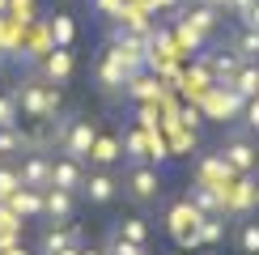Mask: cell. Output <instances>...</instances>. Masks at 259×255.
<instances>
[{
	"label": "cell",
	"instance_id": "obj_1",
	"mask_svg": "<svg viewBox=\"0 0 259 255\" xmlns=\"http://www.w3.org/2000/svg\"><path fill=\"white\" fill-rule=\"evenodd\" d=\"M13 98H17V106H21V115H26V119H56L60 106H64L60 85H51V81H42V77L21 81L17 90H13Z\"/></svg>",
	"mask_w": 259,
	"mask_h": 255
},
{
	"label": "cell",
	"instance_id": "obj_2",
	"mask_svg": "<svg viewBox=\"0 0 259 255\" xmlns=\"http://www.w3.org/2000/svg\"><path fill=\"white\" fill-rule=\"evenodd\" d=\"M200 221H204V212L191 204L187 196L175 200V204H170V212H166V230H170V238H175L179 247H200V238H196Z\"/></svg>",
	"mask_w": 259,
	"mask_h": 255
},
{
	"label": "cell",
	"instance_id": "obj_3",
	"mask_svg": "<svg viewBox=\"0 0 259 255\" xmlns=\"http://www.w3.org/2000/svg\"><path fill=\"white\" fill-rule=\"evenodd\" d=\"M200 106L212 115V119L225 123V119H234V115L246 106V98L234 90V85H208V90H204V98H200Z\"/></svg>",
	"mask_w": 259,
	"mask_h": 255
},
{
	"label": "cell",
	"instance_id": "obj_4",
	"mask_svg": "<svg viewBox=\"0 0 259 255\" xmlns=\"http://www.w3.org/2000/svg\"><path fill=\"white\" fill-rule=\"evenodd\" d=\"M123 187H127V196H132L136 204H157V196H161V175H157L153 166L136 162L132 170H127Z\"/></svg>",
	"mask_w": 259,
	"mask_h": 255
},
{
	"label": "cell",
	"instance_id": "obj_5",
	"mask_svg": "<svg viewBox=\"0 0 259 255\" xmlns=\"http://www.w3.org/2000/svg\"><path fill=\"white\" fill-rule=\"evenodd\" d=\"M81 238H85V230L77 221H51V226L42 230V238H38V255H56V251L81 247Z\"/></svg>",
	"mask_w": 259,
	"mask_h": 255
},
{
	"label": "cell",
	"instance_id": "obj_6",
	"mask_svg": "<svg viewBox=\"0 0 259 255\" xmlns=\"http://www.w3.org/2000/svg\"><path fill=\"white\" fill-rule=\"evenodd\" d=\"M221 157L238 170V175H251L255 162H259V153H255V145H251V136H246V132H230V136H225Z\"/></svg>",
	"mask_w": 259,
	"mask_h": 255
},
{
	"label": "cell",
	"instance_id": "obj_7",
	"mask_svg": "<svg viewBox=\"0 0 259 255\" xmlns=\"http://www.w3.org/2000/svg\"><path fill=\"white\" fill-rule=\"evenodd\" d=\"M85 183V162H72V157H51V183L47 187H60V191H72L77 196Z\"/></svg>",
	"mask_w": 259,
	"mask_h": 255
},
{
	"label": "cell",
	"instance_id": "obj_8",
	"mask_svg": "<svg viewBox=\"0 0 259 255\" xmlns=\"http://www.w3.org/2000/svg\"><path fill=\"white\" fill-rule=\"evenodd\" d=\"M81 191H85L90 204H111V200L119 196V179H115L111 170H90L85 183H81Z\"/></svg>",
	"mask_w": 259,
	"mask_h": 255
},
{
	"label": "cell",
	"instance_id": "obj_9",
	"mask_svg": "<svg viewBox=\"0 0 259 255\" xmlns=\"http://www.w3.org/2000/svg\"><path fill=\"white\" fill-rule=\"evenodd\" d=\"M234 179H238V170H234L230 162H225L221 153H208V157H200V166H196V183L225 187V183H234Z\"/></svg>",
	"mask_w": 259,
	"mask_h": 255
},
{
	"label": "cell",
	"instance_id": "obj_10",
	"mask_svg": "<svg viewBox=\"0 0 259 255\" xmlns=\"http://www.w3.org/2000/svg\"><path fill=\"white\" fill-rule=\"evenodd\" d=\"M38 77L51 81V85H64V81L72 77V51L68 47H51L47 56L38 60Z\"/></svg>",
	"mask_w": 259,
	"mask_h": 255
},
{
	"label": "cell",
	"instance_id": "obj_11",
	"mask_svg": "<svg viewBox=\"0 0 259 255\" xmlns=\"http://www.w3.org/2000/svg\"><path fill=\"white\" fill-rule=\"evenodd\" d=\"M123 157V145H119V136H111V132H98L94 136V145H90V157H85V162H90L94 170H111L115 162H119Z\"/></svg>",
	"mask_w": 259,
	"mask_h": 255
},
{
	"label": "cell",
	"instance_id": "obj_12",
	"mask_svg": "<svg viewBox=\"0 0 259 255\" xmlns=\"http://www.w3.org/2000/svg\"><path fill=\"white\" fill-rule=\"evenodd\" d=\"M17 175H21V187H47L51 183V153H26L21 157V166H17Z\"/></svg>",
	"mask_w": 259,
	"mask_h": 255
},
{
	"label": "cell",
	"instance_id": "obj_13",
	"mask_svg": "<svg viewBox=\"0 0 259 255\" xmlns=\"http://www.w3.org/2000/svg\"><path fill=\"white\" fill-rule=\"evenodd\" d=\"M72 208H77V196L60 187H42V217L47 221H72Z\"/></svg>",
	"mask_w": 259,
	"mask_h": 255
},
{
	"label": "cell",
	"instance_id": "obj_14",
	"mask_svg": "<svg viewBox=\"0 0 259 255\" xmlns=\"http://www.w3.org/2000/svg\"><path fill=\"white\" fill-rule=\"evenodd\" d=\"M5 204L13 208L21 221H30V217H42V191H38V187H17L13 196L5 200Z\"/></svg>",
	"mask_w": 259,
	"mask_h": 255
},
{
	"label": "cell",
	"instance_id": "obj_15",
	"mask_svg": "<svg viewBox=\"0 0 259 255\" xmlns=\"http://www.w3.org/2000/svg\"><path fill=\"white\" fill-rule=\"evenodd\" d=\"M187 200L196 204L204 217H225L221 212V187H208V183H191L187 187Z\"/></svg>",
	"mask_w": 259,
	"mask_h": 255
},
{
	"label": "cell",
	"instance_id": "obj_16",
	"mask_svg": "<svg viewBox=\"0 0 259 255\" xmlns=\"http://www.w3.org/2000/svg\"><path fill=\"white\" fill-rule=\"evenodd\" d=\"M123 90H127V98H136V102H157V98H161V81H157V72H153V77H149V72H132Z\"/></svg>",
	"mask_w": 259,
	"mask_h": 255
},
{
	"label": "cell",
	"instance_id": "obj_17",
	"mask_svg": "<svg viewBox=\"0 0 259 255\" xmlns=\"http://www.w3.org/2000/svg\"><path fill=\"white\" fill-rule=\"evenodd\" d=\"M127 77H132V72H127L123 68V64L119 60H115L111 56V51H106V56H102V64H98V81H102V90H123V85H127Z\"/></svg>",
	"mask_w": 259,
	"mask_h": 255
},
{
	"label": "cell",
	"instance_id": "obj_18",
	"mask_svg": "<svg viewBox=\"0 0 259 255\" xmlns=\"http://www.w3.org/2000/svg\"><path fill=\"white\" fill-rule=\"evenodd\" d=\"M111 234H119V238L145 247V242H149V221H145V217H119V221L111 226Z\"/></svg>",
	"mask_w": 259,
	"mask_h": 255
},
{
	"label": "cell",
	"instance_id": "obj_19",
	"mask_svg": "<svg viewBox=\"0 0 259 255\" xmlns=\"http://www.w3.org/2000/svg\"><path fill=\"white\" fill-rule=\"evenodd\" d=\"M230 51L242 64H259V30H238V38L230 42Z\"/></svg>",
	"mask_w": 259,
	"mask_h": 255
},
{
	"label": "cell",
	"instance_id": "obj_20",
	"mask_svg": "<svg viewBox=\"0 0 259 255\" xmlns=\"http://www.w3.org/2000/svg\"><path fill=\"white\" fill-rule=\"evenodd\" d=\"M217 9H208V5H200L196 0V9H187V13H183V21H187L191 30H200V34H212V30H217Z\"/></svg>",
	"mask_w": 259,
	"mask_h": 255
},
{
	"label": "cell",
	"instance_id": "obj_21",
	"mask_svg": "<svg viewBox=\"0 0 259 255\" xmlns=\"http://www.w3.org/2000/svg\"><path fill=\"white\" fill-rule=\"evenodd\" d=\"M230 85L242 94V98H259V64H238V72H234Z\"/></svg>",
	"mask_w": 259,
	"mask_h": 255
},
{
	"label": "cell",
	"instance_id": "obj_22",
	"mask_svg": "<svg viewBox=\"0 0 259 255\" xmlns=\"http://www.w3.org/2000/svg\"><path fill=\"white\" fill-rule=\"evenodd\" d=\"M238 251L242 255H259V217H242V226H238Z\"/></svg>",
	"mask_w": 259,
	"mask_h": 255
},
{
	"label": "cell",
	"instance_id": "obj_23",
	"mask_svg": "<svg viewBox=\"0 0 259 255\" xmlns=\"http://www.w3.org/2000/svg\"><path fill=\"white\" fill-rule=\"evenodd\" d=\"M47 30H51V47H68L72 34H77V26H72V17H68V13H56Z\"/></svg>",
	"mask_w": 259,
	"mask_h": 255
},
{
	"label": "cell",
	"instance_id": "obj_24",
	"mask_svg": "<svg viewBox=\"0 0 259 255\" xmlns=\"http://www.w3.org/2000/svg\"><path fill=\"white\" fill-rule=\"evenodd\" d=\"M26 153V132L21 128H0V157Z\"/></svg>",
	"mask_w": 259,
	"mask_h": 255
},
{
	"label": "cell",
	"instance_id": "obj_25",
	"mask_svg": "<svg viewBox=\"0 0 259 255\" xmlns=\"http://www.w3.org/2000/svg\"><path fill=\"white\" fill-rule=\"evenodd\" d=\"M175 47H179V51H196V47H204V34H200V30H191L187 21H179V30H175Z\"/></svg>",
	"mask_w": 259,
	"mask_h": 255
},
{
	"label": "cell",
	"instance_id": "obj_26",
	"mask_svg": "<svg viewBox=\"0 0 259 255\" xmlns=\"http://www.w3.org/2000/svg\"><path fill=\"white\" fill-rule=\"evenodd\" d=\"M102 255H145V247H140V242L119 238V234H111V238H106V247H102Z\"/></svg>",
	"mask_w": 259,
	"mask_h": 255
},
{
	"label": "cell",
	"instance_id": "obj_27",
	"mask_svg": "<svg viewBox=\"0 0 259 255\" xmlns=\"http://www.w3.org/2000/svg\"><path fill=\"white\" fill-rule=\"evenodd\" d=\"M17 187H21V175H17V166H5V162H0V204H5V200L13 196Z\"/></svg>",
	"mask_w": 259,
	"mask_h": 255
},
{
	"label": "cell",
	"instance_id": "obj_28",
	"mask_svg": "<svg viewBox=\"0 0 259 255\" xmlns=\"http://www.w3.org/2000/svg\"><path fill=\"white\" fill-rule=\"evenodd\" d=\"M17 115H21V106L13 98V90L0 94V128H17Z\"/></svg>",
	"mask_w": 259,
	"mask_h": 255
},
{
	"label": "cell",
	"instance_id": "obj_29",
	"mask_svg": "<svg viewBox=\"0 0 259 255\" xmlns=\"http://www.w3.org/2000/svg\"><path fill=\"white\" fill-rule=\"evenodd\" d=\"M221 234H225V221L221 217H204L200 230H196V238L200 242H221Z\"/></svg>",
	"mask_w": 259,
	"mask_h": 255
},
{
	"label": "cell",
	"instance_id": "obj_30",
	"mask_svg": "<svg viewBox=\"0 0 259 255\" xmlns=\"http://www.w3.org/2000/svg\"><path fill=\"white\" fill-rule=\"evenodd\" d=\"M246 132H259V98H246Z\"/></svg>",
	"mask_w": 259,
	"mask_h": 255
},
{
	"label": "cell",
	"instance_id": "obj_31",
	"mask_svg": "<svg viewBox=\"0 0 259 255\" xmlns=\"http://www.w3.org/2000/svg\"><path fill=\"white\" fill-rule=\"evenodd\" d=\"M123 5H127V0H98V13H106V17H119V13H123Z\"/></svg>",
	"mask_w": 259,
	"mask_h": 255
},
{
	"label": "cell",
	"instance_id": "obj_32",
	"mask_svg": "<svg viewBox=\"0 0 259 255\" xmlns=\"http://www.w3.org/2000/svg\"><path fill=\"white\" fill-rule=\"evenodd\" d=\"M238 21H242V30H259V0H255L251 9H246V13H242Z\"/></svg>",
	"mask_w": 259,
	"mask_h": 255
},
{
	"label": "cell",
	"instance_id": "obj_33",
	"mask_svg": "<svg viewBox=\"0 0 259 255\" xmlns=\"http://www.w3.org/2000/svg\"><path fill=\"white\" fill-rule=\"evenodd\" d=\"M17 242H21V230H0V251L17 247Z\"/></svg>",
	"mask_w": 259,
	"mask_h": 255
},
{
	"label": "cell",
	"instance_id": "obj_34",
	"mask_svg": "<svg viewBox=\"0 0 259 255\" xmlns=\"http://www.w3.org/2000/svg\"><path fill=\"white\" fill-rule=\"evenodd\" d=\"M251 5H255V0H230V13H234V17H242Z\"/></svg>",
	"mask_w": 259,
	"mask_h": 255
},
{
	"label": "cell",
	"instance_id": "obj_35",
	"mask_svg": "<svg viewBox=\"0 0 259 255\" xmlns=\"http://www.w3.org/2000/svg\"><path fill=\"white\" fill-rule=\"evenodd\" d=\"M200 5H208V9H217V13H230V0H200Z\"/></svg>",
	"mask_w": 259,
	"mask_h": 255
},
{
	"label": "cell",
	"instance_id": "obj_36",
	"mask_svg": "<svg viewBox=\"0 0 259 255\" xmlns=\"http://www.w3.org/2000/svg\"><path fill=\"white\" fill-rule=\"evenodd\" d=\"M0 255H34V251H26V247H21V242H17V247H9V251H0Z\"/></svg>",
	"mask_w": 259,
	"mask_h": 255
},
{
	"label": "cell",
	"instance_id": "obj_37",
	"mask_svg": "<svg viewBox=\"0 0 259 255\" xmlns=\"http://www.w3.org/2000/svg\"><path fill=\"white\" fill-rule=\"evenodd\" d=\"M251 200H255V204H259V183H251Z\"/></svg>",
	"mask_w": 259,
	"mask_h": 255
},
{
	"label": "cell",
	"instance_id": "obj_38",
	"mask_svg": "<svg viewBox=\"0 0 259 255\" xmlns=\"http://www.w3.org/2000/svg\"><path fill=\"white\" fill-rule=\"evenodd\" d=\"M56 255H81V247H68V251H56Z\"/></svg>",
	"mask_w": 259,
	"mask_h": 255
},
{
	"label": "cell",
	"instance_id": "obj_39",
	"mask_svg": "<svg viewBox=\"0 0 259 255\" xmlns=\"http://www.w3.org/2000/svg\"><path fill=\"white\" fill-rule=\"evenodd\" d=\"M81 255H102V251H85V247H81Z\"/></svg>",
	"mask_w": 259,
	"mask_h": 255
},
{
	"label": "cell",
	"instance_id": "obj_40",
	"mask_svg": "<svg viewBox=\"0 0 259 255\" xmlns=\"http://www.w3.org/2000/svg\"><path fill=\"white\" fill-rule=\"evenodd\" d=\"M5 9H9V0H0V13H5Z\"/></svg>",
	"mask_w": 259,
	"mask_h": 255
}]
</instances>
